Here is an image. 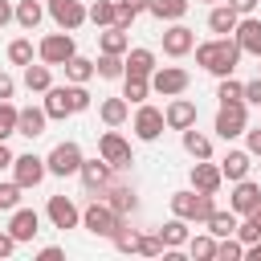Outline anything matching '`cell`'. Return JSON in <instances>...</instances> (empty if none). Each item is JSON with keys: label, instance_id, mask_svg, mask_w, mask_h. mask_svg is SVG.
Here are the masks:
<instances>
[{"label": "cell", "instance_id": "obj_1", "mask_svg": "<svg viewBox=\"0 0 261 261\" xmlns=\"http://www.w3.org/2000/svg\"><path fill=\"white\" fill-rule=\"evenodd\" d=\"M237 61H241V45L232 37H216V41L196 45V65L208 69V73H216V77H228L237 69Z\"/></svg>", "mask_w": 261, "mask_h": 261}, {"label": "cell", "instance_id": "obj_2", "mask_svg": "<svg viewBox=\"0 0 261 261\" xmlns=\"http://www.w3.org/2000/svg\"><path fill=\"white\" fill-rule=\"evenodd\" d=\"M216 212V200H212V192H196V188H188V192H171V216H184V220H208Z\"/></svg>", "mask_w": 261, "mask_h": 261}, {"label": "cell", "instance_id": "obj_3", "mask_svg": "<svg viewBox=\"0 0 261 261\" xmlns=\"http://www.w3.org/2000/svg\"><path fill=\"white\" fill-rule=\"evenodd\" d=\"M118 224H122V216H118L106 200H98V196H94V204L82 208V228H90L94 237H106V241H110V237L118 232Z\"/></svg>", "mask_w": 261, "mask_h": 261}, {"label": "cell", "instance_id": "obj_4", "mask_svg": "<svg viewBox=\"0 0 261 261\" xmlns=\"http://www.w3.org/2000/svg\"><path fill=\"white\" fill-rule=\"evenodd\" d=\"M245 126H249V114H245V102H220V110H216V122H212V130L224 139V143H232V139H241L245 135Z\"/></svg>", "mask_w": 261, "mask_h": 261}, {"label": "cell", "instance_id": "obj_5", "mask_svg": "<svg viewBox=\"0 0 261 261\" xmlns=\"http://www.w3.org/2000/svg\"><path fill=\"white\" fill-rule=\"evenodd\" d=\"M82 159H86V155H82L77 143H57V147L45 155V167H49V175H61V179H65V175H77Z\"/></svg>", "mask_w": 261, "mask_h": 261}, {"label": "cell", "instance_id": "obj_6", "mask_svg": "<svg viewBox=\"0 0 261 261\" xmlns=\"http://www.w3.org/2000/svg\"><path fill=\"white\" fill-rule=\"evenodd\" d=\"M77 53V45H73V37L61 29V33H49L41 45H37V57L45 61V65H65L69 57Z\"/></svg>", "mask_w": 261, "mask_h": 261}, {"label": "cell", "instance_id": "obj_7", "mask_svg": "<svg viewBox=\"0 0 261 261\" xmlns=\"http://www.w3.org/2000/svg\"><path fill=\"white\" fill-rule=\"evenodd\" d=\"M188 82H192V77H188V69H179V65H155V69H151V90L163 94V98L184 94Z\"/></svg>", "mask_w": 261, "mask_h": 261}, {"label": "cell", "instance_id": "obj_8", "mask_svg": "<svg viewBox=\"0 0 261 261\" xmlns=\"http://www.w3.org/2000/svg\"><path fill=\"white\" fill-rule=\"evenodd\" d=\"M98 155L114 167V171H122V167H130L135 159H130V143L118 135V130H106L102 139H98Z\"/></svg>", "mask_w": 261, "mask_h": 261}, {"label": "cell", "instance_id": "obj_9", "mask_svg": "<svg viewBox=\"0 0 261 261\" xmlns=\"http://www.w3.org/2000/svg\"><path fill=\"white\" fill-rule=\"evenodd\" d=\"M45 175H49V167H45L41 155L29 151V155H16V159H12V179H16L20 188H37Z\"/></svg>", "mask_w": 261, "mask_h": 261}, {"label": "cell", "instance_id": "obj_10", "mask_svg": "<svg viewBox=\"0 0 261 261\" xmlns=\"http://www.w3.org/2000/svg\"><path fill=\"white\" fill-rule=\"evenodd\" d=\"M49 16H53L57 29L73 33V29L86 24V4H82V0H49Z\"/></svg>", "mask_w": 261, "mask_h": 261}, {"label": "cell", "instance_id": "obj_11", "mask_svg": "<svg viewBox=\"0 0 261 261\" xmlns=\"http://www.w3.org/2000/svg\"><path fill=\"white\" fill-rule=\"evenodd\" d=\"M45 216L53 220V228H77V224H82V208H77L69 196H49Z\"/></svg>", "mask_w": 261, "mask_h": 261}, {"label": "cell", "instance_id": "obj_12", "mask_svg": "<svg viewBox=\"0 0 261 261\" xmlns=\"http://www.w3.org/2000/svg\"><path fill=\"white\" fill-rule=\"evenodd\" d=\"M163 110H155V106H147V102H139V110H135V135L143 139V143H155L159 135H163Z\"/></svg>", "mask_w": 261, "mask_h": 261}, {"label": "cell", "instance_id": "obj_13", "mask_svg": "<svg viewBox=\"0 0 261 261\" xmlns=\"http://www.w3.org/2000/svg\"><path fill=\"white\" fill-rule=\"evenodd\" d=\"M77 175H82V184H86V192H94V196H98V192H102V188H106V184L114 179V167H110V163H106V159L98 155V159H82V167H77Z\"/></svg>", "mask_w": 261, "mask_h": 261}, {"label": "cell", "instance_id": "obj_14", "mask_svg": "<svg viewBox=\"0 0 261 261\" xmlns=\"http://www.w3.org/2000/svg\"><path fill=\"white\" fill-rule=\"evenodd\" d=\"M192 49H196V33L188 24H179V20H171V29H163V53L167 57H184Z\"/></svg>", "mask_w": 261, "mask_h": 261}, {"label": "cell", "instance_id": "obj_15", "mask_svg": "<svg viewBox=\"0 0 261 261\" xmlns=\"http://www.w3.org/2000/svg\"><path fill=\"white\" fill-rule=\"evenodd\" d=\"M232 41L241 45V53L261 57V16H241L237 29H232Z\"/></svg>", "mask_w": 261, "mask_h": 261}, {"label": "cell", "instance_id": "obj_16", "mask_svg": "<svg viewBox=\"0 0 261 261\" xmlns=\"http://www.w3.org/2000/svg\"><path fill=\"white\" fill-rule=\"evenodd\" d=\"M261 204V184H253L249 175L245 179H237V188H232V200H228V208L237 212V216H249L253 208Z\"/></svg>", "mask_w": 261, "mask_h": 261}, {"label": "cell", "instance_id": "obj_17", "mask_svg": "<svg viewBox=\"0 0 261 261\" xmlns=\"http://www.w3.org/2000/svg\"><path fill=\"white\" fill-rule=\"evenodd\" d=\"M163 122L171 126V130H188V126H196V102H188V98H171L167 102V110H163Z\"/></svg>", "mask_w": 261, "mask_h": 261}, {"label": "cell", "instance_id": "obj_18", "mask_svg": "<svg viewBox=\"0 0 261 261\" xmlns=\"http://www.w3.org/2000/svg\"><path fill=\"white\" fill-rule=\"evenodd\" d=\"M8 232L16 237V245H24V241H33V237L41 232V216H37L33 208H12V220H8Z\"/></svg>", "mask_w": 261, "mask_h": 261}, {"label": "cell", "instance_id": "obj_19", "mask_svg": "<svg viewBox=\"0 0 261 261\" xmlns=\"http://www.w3.org/2000/svg\"><path fill=\"white\" fill-rule=\"evenodd\" d=\"M45 122H49L45 106H24V110H16V135H24V139L45 135Z\"/></svg>", "mask_w": 261, "mask_h": 261}, {"label": "cell", "instance_id": "obj_20", "mask_svg": "<svg viewBox=\"0 0 261 261\" xmlns=\"http://www.w3.org/2000/svg\"><path fill=\"white\" fill-rule=\"evenodd\" d=\"M220 184H224V175H220V167L216 163H208V159H196V167H192V188L196 192H220Z\"/></svg>", "mask_w": 261, "mask_h": 261}, {"label": "cell", "instance_id": "obj_21", "mask_svg": "<svg viewBox=\"0 0 261 261\" xmlns=\"http://www.w3.org/2000/svg\"><path fill=\"white\" fill-rule=\"evenodd\" d=\"M98 200H106V204H110V208H114L118 216L135 212V192H130L126 184H114V179H110V184H106V188L98 192Z\"/></svg>", "mask_w": 261, "mask_h": 261}, {"label": "cell", "instance_id": "obj_22", "mask_svg": "<svg viewBox=\"0 0 261 261\" xmlns=\"http://www.w3.org/2000/svg\"><path fill=\"white\" fill-rule=\"evenodd\" d=\"M41 106H45V114H49V118H69V114H73V102H69V86H49Z\"/></svg>", "mask_w": 261, "mask_h": 261}, {"label": "cell", "instance_id": "obj_23", "mask_svg": "<svg viewBox=\"0 0 261 261\" xmlns=\"http://www.w3.org/2000/svg\"><path fill=\"white\" fill-rule=\"evenodd\" d=\"M249 167H253V155H249V151H228V155L220 159V175H224L228 184L245 179V175H249Z\"/></svg>", "mask_w": 261, "mask_h": 261}, {"label": "cell", "instance_id": "obj_24", "mask_svg": "<svg viewBox=\"0 0 261 261\" xmlns=\"http://www.w3.org/2000/svg\"><path fill=\"white\" fill-rule=\"evenodd\" d=\"M155 232H159L163 249H179V245H188V237H192V232H188V220H184V216H171V220H167L163 228H155Z\"/></svg>", "mask_w": 261, "mask_h": 261}, {"label": "cell", "instance_id": "obj_25", "mask_svg": "<svg viewBox=\"0 0 261 261\" xmlns=\"http://www.w3.org/2000/svg\"><path fill=\"white\" fill-rule=\"evenodd\" d=\"M237 20H241V16L228 8V0H224V4H216V8L208 12V29H212V33H220V37H232Z\"/></svg>", "mask_w": 261, "mask_h": 261}, {"label": "cell", "instance_id": "obj_26", "mask_svg": "<svg viewBox=\"0 0 261 261\" xmlns=\"http://www.w3.org/2000/svg\"><path fill=\"white\" fill-rule=\"evenodd\" d=\"M98 49H102V53H118V57H122V53L130 49V37H126V29H118V24L102 29V33H98Z\"/></svg>", "mask_w": 261, "mask_h": 261}, {"label": "cell", "instance_id": "obj_27", "mask_svg": "<svg viewBox=\"0 0 261 261\" xmlns=\"http://www.w3.org/2000/svg\"><path fill=\"white\" fill-rule=\"evenodd\" d=\"M122 65H126V73L151 77V69H155V53H151V49H126V53H122Z\"/></svg>", "mask_w": 261, "mask_h": 261}, {"label": "cell", "instance_id": "obj_28", "mask_svg": "<svg viewBox=\"0 0 261 261\" xmlns=\"http://www.w3.org/2000/svg\"><path fill=\"white\" fill-rule=\"evenodd\" d=\"M24 86H29V94H45L49 86H53V73H49V65L41 61V65H24Z\"/></svg>", "mask_w": 261, "mask_h": 261}, {"label": "cell", "instance_id": "obj_29", "mask_svg": "<svg viewBox=\"0 0 261 261\" xmlns=\"http://www.w3.org/2000/svg\"><path fill=\"white\" fill-rule=\"evenodd\" d=\"M98 114H102L106 126H122L126 114H130V102H126V98H106V102L98 106Z\"/></svg>", "mask_w": 261, "mask_h": 261}, {"label": "cell", "instance_id": "obj_30", "mask_svg": "<svg viewBox=\"0 0 261 261\" xmlns=\"http://www.w3.org/2000/svg\"><path fill=\"white\" fill-rule=\"evenodd\" d=\"M184 151H188L192 159H212V139L200 135L196 126H188V130H184Z\"/></svg>", "mask_w": 261, "mask_h": 261}, {"label": "cell", "instance_id": "obj_31", "mask_svg": "<svg viewBox=\"0 0 261 261\" xmlns=\"http://www.w3.org/2000/svg\"><path fill=\"white\" fill-rule=\"evenodd\" d=\"M147 12H151L155 20H184L188 0H151V4H147Z\"/></svg>", "mask_w": 261, "mask_h": 261}, {"label": "cell", "instance_id": "obj_32", "mask_svg": "<svg viewBox=\"0 0 261 261\" xmlns=\"http://www.w3.org/2000/svg\"><path fill=\"white\" fill-rule=\"evenodd\" d=\"M65 77H69L73 86H86V82L94 77V61H90V57H82V53H73V57L65 61Z\"/></svg>", "mask_w": 261, "mask_h": 261}, {"label": "cell", "instance_id": "obj_33", "mask_svg": "<svg viewBox=\"0 0 261 261\" xmlns=\"http://www.w3.org/2000/svg\"><path fill=\"white\" fill-rule=\"evenodd\" d=\"M147 94H151V77L122 73V98H126V102H147Z\"/></svg>", "mask_w": 261, "mask_h": 261}, {"label": "cell", "instance_id": "obj_34", "mask_svg": "<svg viewBox=\"0 0 261 261\" xmlns=\"http://www.w3.org/2000/svg\"><path fill=\"white\" fill-rule=\"evenodd\" d=\"M204 224H208V232H212L216 241H220V237H232V232H237V212H232V208H228V212H220V208H216Z\"/></svg>", "mask_w": 261, "mask_h": 261}, {"label": "cell", "instance_id": "obj_35", "mask_svg": "<svg viewBox=\"0 0 261 261\" xmlns=\"http://www.w3.org/2000/svg\"><path fill=\"white\" fill-rule=\"evenodd\" d=\"M188 257H192V261H216V237H212V232L188 237Z\"/></svg>", "mask_w": 261, "mask_h": 261}, {"label": "cell", "instance_id": "obj_36", "mask_svg": "<svg viewBox=\"0 0 261 261\" xmlns=\"http://www.w3.org/2000/svg\"><path fill=\"white\" fill-rule=\"evenodd\" d=\"M94 73H98V77H106V82H114V77H122V73H126V65H122V57H118V53H102V57L94 61Z\"/></svg>", "mask_w": 261, "mask_h": 261}, {"label": "cell", "instance_id": "obj_37", "mask_svg": "<svg viewBox=\"0 0 261 261\" xmlns=\"http://www.w3.org/2000/svg\"><path fill=\"white\" fill-rule=\"evenodd\" d=\"M41 16H45L41 0H20V4H16V24H20V29H37Z\"/></svg>", "mask_w": 261, "mask_h": 261}, {"label": "cell", "instance_id": "obj_38", "mask_svg": "<svg viewBox=\"0 0 261 261\" xmlns=\"http://www.w3.org/2000/svg\"><path fill=\"white\" fill-rule=\"evenodd\" d=\"M86 20H94L98 29H110L114 24V0H94L86 8Z\"/></svg>", "mask_w": 261, "mask_h": 261}, {"label": "cell", "instance_id": "obj_39", "mask_svg": "<svg viewBox=\"0 0 261 261\" xmlns=\"http://www.w3.org/2000/svg\"><path fill=\"white\" fill-rule=\"evenodd\" d=\"M245 257V241L241 237H220L216 241V261H241Z\"/></svg>", "mask_w": 261, "mask_h": 261}, {"label": "cell", "instance_id": "obj_40", "mask_svg": "<svg viewBox=\"0 0 261 261\" xmlns=\"http://www.w3.org/2000/svg\"><path fill=\"white\" fill-rule=\"evenodd\" d=\"M216 98H220V102H245V82H237L232 73H228V77H220Z\"/></svg>", "mask_w": 261, "mask_h": 261}, {"label": "cell", "instance_id": "obj_41", "mask_svg": "<svg viewBox=\"0 0 261 261\" xmlns=\"http://www.w3.org/2000/svg\"><path fill=\"white\" fill-rule=\"evenodd\" d=\"M8 135H16V106L0 98V143H8Z\"/></svg>", "mask_w": 261, "mask_h": 261}, {"label": "cell", "instance_id": "obj_42", "mask_svg": "<svg viewBox=\"0 0 261 261\" xmlns=\"http://www.w3.org/2000/svg\"><path fill=\"white\" fill-rule=\"evenodd\" d=\"M8 61H12V65H29V61H33V41L16 37V41L8 45Z\"/></svg>", "mask_w": 261, "mask_h": 261}, {"label": "cell", "instance_id": "obj_43", "mask_svg": "<svg viewBox=\"0 0 261 261\" xmlns=\"http://www.w3.org/2000/svg\"><path fill=\"white\" fill-rule=\"evenodd\" d=\"M135 253H143V257H163V241H159V232H139Z\"/></svg>", "mask_w": 261, "mask_h": 261}, {"label": "cell", "instance_id": "obj_44", "mask_svg": "<svg viewBox=\"0 0 261 261\" xmlns=\"http://www.w3.org/2000/svg\"><path fill=\"white\" fill-rule=\"evenodd\" d=\"M20 184L12 179V184H0V212H12V208H20Z\"/></svg>", "mask_w": 261, "mask_h": 261}, {"label": "cell", "instance_id": "obj_45", "mask_svg": "<svg viewBox=\"0 0 261 261\" xmlns=\"http://www.w3.org/2000/svg\"><path fill=\"white\" fill-rule=\"evenodd\" d=\"M110 241H114V249H118V253H135V245H139V232H135V228H126V224H118V232H114Z\"/></svg>", "mask_w": 261, "mask_h": 261}, {"label": "cell", "instance_id": "obj_46", "mask_svg": "<svg viewBox=\"0 0 261 261\" xmlns=\"http://www.w3.org/2000/svg\"><path fill=\"white\" fill-rule=\"evenodd\" d=\"M69 102H73V114L90 110V90H86V86H73V82H69Z\"/></svg>", "mask_w": 261, "mask_h": 261}, {"label": "cell", "instance_id": "obj_47", "mask_svg": "<svg viewBox=\"0 0 261 261\" xmlns=\"http://www.w3.org/2000/svg\"><path fill=\"white\" fill-rule=\"evenodd\" d=\"M245 102H253V106H261V77H253V82H245Z\"/></svg>", "mask_w": 261, "mask_h": 261}, {"label": "cell", "instance_id": "obj_48", "mask_svg": "<svg viewBox=\"0 0 261 261\" xmlns=\"http://www.w3.org/2000/svg\"><path fill=\"white\" fill-rule=\"evenodd\" d=\"M245 143H249V147H245L249 155H261V126H257V130H249V126H245Z\"/></svg>", "mask_w": 261, "mask_h": 261}, {"label": "cell", "instance_id": "obj_49", "mask_svg": "<svg viewBox=\"0 0 261 261\" xmlns=\"http://www.w3.org/2000/svg\"><path fill=\"white\" fill-rule=\"evenodd\" d=\"M228 8H232L237 16H253V8H257V0H228Z\"/></svg>", "mask_w": 261, "mask_h": 261}, {"label": "cell", "instance_id": "obj_50", "mask_svg": "<svg viewBox=\"0 0 261 261\" xmlns=\"http://www.w3.org/2000/svg\"><path fill=\"white\" fill-rule=\"evenodd\" d=\"M12 94H16V82H12V73L0 69V98H12Z\"/></svg>", "mask_w": 261, "mask_h": 261}, {"label": "cell", "instance_id": "obj_51", "mask_svg": "<svg viewBox=\"0 0 261 261\" xmlns=\"http://www.w3.org/2000/svg\"><path fill=\"white\" fill-rule=\"evenodd\" d=\"M16 253V237L12 232H0V257H12Z\"/></svg>", "mask_w": 261, "mask_h": 261}, {"label": "cell", "instance_id": "obj_52", "mask_svg": "<svg viewBox=\"0 0 261 261\" xmlns=\"http://www.w3.org/2000/svg\"><path fill=\"white\" fill-rule=\"evenodd\" d=\"M8 20H16V8H12L8 0H0V29H4Z\"/></svg>", "mask_w": 261, "mask_h": 261}, {"label": "cell", "instance_id": "obj_53", "mask_svg": "<svg viewBox=\"0 0 261 261\" xmlns=\"http://www.w3.org/2000/svg\"><path fill=\"white\" fill-rule=\"evenodd\" d=\"M37 257H41V261H61V249H57V245H45Z\"/></svg>", "mask_w": 261, "mask_h": 261}, {"label": "cell", "instance_id": "obj_54", "mask_svg": "<svg viewBox=\"0 0 261 261\" xmlns=\"http://www.w3.org/2000/svg\"><path fill=\"white\" fill-rule=\"evenodd\" d=\"M118 4H126V8H130V12H135V16H143V12H147V4H151V0H118Z\"/></svg>", "mask_w": 261, "mask_h": 261}, {"label": "cell", "instance_id": "obj_55", "mask_svg": "<svg viewBox=\"0 0 261 261\" xmlns=\"http://www.w3.org/2000/svg\"><path fill=\"white\" fill-rule=\"evenodd\" d=\"M245 257H249V261H261V237H257V241H249V245H245Z\"/></svg>", "mask_w": 261, "mask_h": 261}, {"label": "cell", "instance_id": "obj_56", "mask_svg": "<svg viewBox=\"0 0 261 261\" xmlns=\"http://www.w3.org/2000/svg\"><path fill=\"white\" fill-rule=\"evenodd\" d=\"M12 159H16V155H12V147H8V143H0V167H12Z\"/></svg>", "mask_w": 261, "mask_h": 261}, {"label": "cell", "instance_id": "obj_57", "mask_svg": "<svg viewBox=\"0 0 261 261\" xmlns=\"http://www.w3.org/2000/svg\"><path fill=\"white\" fill-rule=\"evenodd\" d=\"M249 220H253V228H257V232H261V204H257V208H253V212H249Z\"/></svg>", "mask_w": 261, "mask_h": 261}, {"label": "cell", "instance_id": "obj_58", "mask_svg": "<svg viewBox=\"0 0 261 261\" xmlns=\"http://www.w3.org/2000/svg\"><path fill=\"white\" fill-rule=\"evenodd\" d=\"M204 4H220V0H204Z\"/></svg>", "mask_w": 261, "mask_h": 261}, {"label": "cell", "instance_id": "obj_59", "mask_svg": "<svg viewBox=\"0 0 261 261\" xmlns=\"http://www.w3.org/2000/svg\"><path fill=\"white\" fill-rule=\"evenodd\" d=\"M257 77H261V65H257Z\"/></svg>", "mask_w": 261, "mask_h": 261}]
</instances>
